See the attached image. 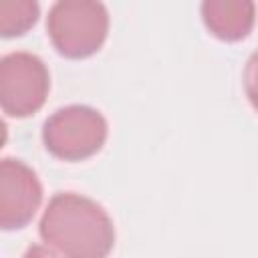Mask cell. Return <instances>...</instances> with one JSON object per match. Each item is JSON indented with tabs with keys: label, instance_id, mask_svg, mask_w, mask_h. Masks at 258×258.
<instances>
[{
	"label": "cell",
	"instance_id": "6da1fadb",
	"mask_svg": "<svg viewBox=\"0 0 258 258\" xmlns=\"http://www.w3.org/2000/svg\"><path fill=\"white\" fill-rule=\"evenodd\" d=\"M40 236L64 258H107L115 246V228L109 214L91 198L60 191L50 198Z\"/></svg>",
	"mask_w": 258,
	"mask_h": 258
},
{
	"label": "cell",
	"instance_id": "7a4b0ae2",
	"mask_svg": "<svg viewBox=\"0 0 258 258\" xmlns=\"http://www.w3.org/2000/svg\"><path fill=\"white\" fill-rule=\"evenodd\" d=\"M46 32L58 54L67 58H87L95 54L107 38V8L91 0H60L48 10Z\"/></svg>",
	"mask_w": 258,
	"mask_h": 258
},
{
	"label": "cell",
	"instance_id": "3957f363",
	"mask_svg": "<svg viewBox=\"0 0 258 258\" xmlns=\"http://www.w3.org/2000/svg\"><path fill=\"white\" fill-rule=\"evenodd\" d=\"M107 139L105 117L87 105H69L54 111L42 127L48 153L64 161H83L95 155Z\"/></svg>",
	"mask_w": 258,
	"mask_h": 258
},
{
	"label": "cell",
	"instance_id": "277c9868",
	"mask_svg": "<svg viewBox=\"0 0 258 258\" xmlns=\"http://www.w3.org/2000/svg\"><path fill=\"white\" fill-rule=\"evenodd\" d=\"M46 64L30 52H10L0 58V105L8 117L36 113L48 95Z\"/></svg>",
	"mask_w": 258,
	"mask_h": 258
},
{
	"label": "cell",
	"instance_id": "5b68a950",
	"mask_svg": "<svg viewBox=\"0 0 258 258\" xmlns=\"http://www.w3.org/2000/svg\"><path fill=\"white\" fill-rule=\"evenodd\" d=\"M42 202V185L36 173L20 159L0 161V226L4 230L24 228Z\"/></svg>",
	"mask_w": 258,
	"mask_h": 258
},
{
	"label": "cell",
	"instance_id": "8992f818",
	"mask_svg": "<svg viewBox=\"0 0 258 258\" xmlns=\"http://www.w3.org/2000/svg\"><path fill=\"white\" fill-rule=\"evenodd\" d=\"M202 20L216 38L236 42L250 34L256 6L250 0H206L202 4Z\"/></svg>",
	"mask_w": 258,
	"mask_h": 258
},
{
	"label": "cell",
	"instance_id": "52a82bcc",
	"mask_svg": "<svg viewBox=\"0 0 258 258\" xmlns=\"http://www.w3.org/2000/svg\"><path fill=\"white\" fill-rule=\"evenodd\" d=\"M38 18V4L34 0H2L0 2V34L4 38L20 36Z\"/></svg>",
	"mask_w": 258,
	"mask_h": 258
},
{
	"label": "cell",
	"instance_id": "ba28073f",
	"mask_svg": "<svg viewBox=\"0 0 258 258\" xmlns=\"http://www.w3.org/2000/svg\"><path fill=\"white\" fill-rule=\"evenodd\" d=\"M244 89L252 107L258 111V50L248 58L244 67Z\"/></svg>",
	"mask_w": 258,
	"mask_h": 258
},
{
	"label": "cell",
	"instance_id": "9c48e42d",
	"mask_svg": "<svg viewBox=\"0 0 258 258\" xmlns=\"http://www.w3.org/2000/svg\"><path fill=\"white\" fill-rule=\"evenodd\" d=\"M22 258H58L52 250H48L46 246H40V244H32L28 250H26V254L22 256Z\"/></svg>",
	"mask_w": 258,
	"mask_h": 258
}]
</instances>
